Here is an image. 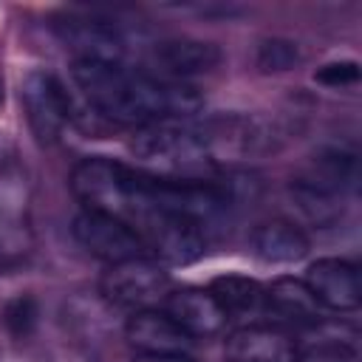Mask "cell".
Instances as JSON below:
<instances>
[{"label":"cell","mask_w":362,"mask_h":362,"mask_svg":"<svg viewBox=\"0 0 362 362\" xmlns=\"http://www.w3.org/2000/svg\"><path fill=\"white\" fill-rule=\"evenodd\" d=\"M136 235L141 238L150 255H156L170 266L192 263L206 252V226L164 209L147 212L136 223Z\"/></svg>","instance_id":"obj_5"},{"label":"cell","mask_w":362,"mask_h":362,"mask_svg":"<svg viewBox=\"0 0 362 362\" xmlns=\"http://www.w3.org/2000/svg\"><path fill=\"white\" fill-rule=\"evenodd\" d=\"M71 189L82 204V209L119 218L133 232H136V223L156 209L153 175L110 158L79 161L71 175Z\"/></svg>","instance_id":"obj_2"},{"label":"cell","mask_w":362,"mask_h":362,"mask_svg":"<svg viewBox=\"0 0 362 362\" xmlns=\"http://www.w3.org/2000/svg\"><path fill=\"white\" fill-rule=\"evenodd\" d=\"M74 238L93 257L107 260V263H119V260L147 255L141 238L124 221L110 218L105 212H93V209H82L74 218Z\"/></svg>","instance_id":"obj_8"},{"label":"cell","mask_w":362,"mask_h":362,"mask_svg":"<svg viewBox=\"0 0 362 362\" xmlns=\"http://www.w3.org/2000/svg\"><path fill=\"white\" fill-rule=\"evenodd\" d=\"M288 192H291V198H294V204H297V209L308 218V221H314V223H331V221H337L339 215H342V204L337 201L339 195H328V192H322V189H317V187H308V184H303V181H291V187H288Z\"/></svg>","instance_id":"obj_20"},{"label":"cell","mask_w":362,"mask_h":362,"mask_svg":"<svg viewBox=\"0 0 362 362\" xmlns=\"http://www.w3.org/2000/svg\"><path fill=\"white\" fill-rule=\"evenodd\" d=\"M255 62L263 74H280V71H288L300 62V45L291 42V40H283V37H272V40H263L257 45V54H255Z\"/></svg>","instance_id":"obj_22"},{"label":"cell","mask_w":362,"mask_h":362,"mask_svg":"<svg viewBox=\"0 0 362 362\" xmlns=\"http://www.w3.org/2000/svg\"><path fill=\"white\" fill-rule=\"evenodd\" d=\"M252 249L263 263H297L308 255V238L291 221H266L252 232Z\"/></svg>","instance_id":"obj_16"},{"label":"cell","mask_w":362,"mask_h":362,"mask_svg":"<svg viewBox=\"0 0 362 362\" xmlns=\"http://www.w3.org/2000/svg\"><path fill=\"white\" fill-rule=\"evenodd\" d=\"M59 40L85 62H122L124 40L122 34L96 17H76L68 14L57 23Z\"/></svg>","instance_id":"obj_9"},{"label":"cell","mask_w":362,"mask_h":362,"mask_svg":"<svg viewBox=\"0 0 362 362\" xmlns=\"http://www.w3.org/2000/svg\"><path fill=\"white\" fill-rule=\"evenodd\" d=\"M229 362H294L297 348L274 325H243L226 339Z\"/></svg>","instance_id":"obj_14"},{"label":"cell","mask_w":362,"mask_h":362,"mask_svg":"<svg viewBox=\"0 0 362 362\" xmlns=\"http://www.w3.org/2000/svg\"><path fill=\"white\" fill-rule=\"evenodd\" d=\"M266 303L263 311L274 314L277 320L288 322V325H300V328H311L322 320V305L317 303V297L311 294V288L305 286V280L297 277H277L269 288H263Z\"/></svg>","instance_id":"obj_15"},{"label":"cell","mask_w":362,"mask_h":362,"mask_svg":"<svg viewBox=\"0 0 362 362\" xmlns=\"http://www.w3.org/2000/svg\"><path fill=\"white\" fill-rule=\"evenodd\" d=\"M195 130L212 164L266 156L277 147V139H280L269 122L249 113H221L195 124Z\"/></svg>","instance_id":"obj_4"},{"label":"cell","mask_w":362,"mask_h":362,"mask_svg":"<svg viewBox=\"0 0 362 362\" xmlns=\"http://www.w3.org/2000/svg\"><path fill=\"white\" fill-rule=\"evenodd\" d=\"M215 303L221 305V311L226 314V320H240V317H255L263 311L266 303V291L257 280L243 277V274H223L215 277L206 288Z\"/></svg>","instance_id":"obj_19"},{"label":"cell","mask_w":362,"mask_h":362,"mask_svg":"<svg viewBox=\"0 0 362 362\" xmlns=\"http://www.w3.org/2000/svg\"><path fill=\"white\" fill-rule=\"evenodd\" d=\"M153 59L164 74L181 82L187 76L212 74L223 62V54L215 42H204L195 37H173V40H161L153 48Z\"/></svg>","instance_id":"obj_12"},{"label":"cell","mask_w":362,"mask_h":362,"mask_svg":"<svg viewBox=\"0 0 362 362\" xmlns=\"http://www.w3.org/2000/svg\"><path fill=\"white\" fill-rule=\"evenodd\" d=\"M74 82L90 107L119 124L184 119L201 107V93L175 79H156L122 62H74Z\"/></svg>","instance_id":"obj_1"},{"label":"cell","mask_w":362,"mask_h":362,"mask_svg":"<svg viewBox=\"0 0 362 362\" xmlns=\"http://www.w3.org/2000/svg\"><path fill=\"white\" fill-rule=\"evenodd\" d=\"M311 342L297 351L294 362H359L356 356V331L342 322L320 320L311 325Z\"/></svg>","instance_id":"obj_17"},{"label":"cell","mask_w":362,"mask_h":362,"mask_svg":"<svg viewBox=\"0 0 362 362\" xmlns=\"http://www.w3.org/2000/svg\"><path fill=\"white\" fill-rule=\"evenodd\" d=\"M23 105L28 116V127L40 144H54L65 124L71 122V96L57 74L31 71L23 79Z\"/></svg>","instance_id":"obj_7"},{"label":"cell","mask_w":362,"mask_h":362,"mask_svg":"<svg viewBox=\"0 0 362 362\" xmlns=\"http://www.w3.org/2000/svg\"><path fill=\"white\" fill-rule=\"evenodd\" d=\"M354 178H356V156L342 147H325L308 161L305 175L297 181L317 187L328 195H339L354 184Z\"/></svg>","instance_id":"obj_18"},{"label":"cell","mask_w":362,"mask_h":362,"mask_svg":"<svg viewBox=\"0 0 362 362\" xmlns=\"http://www.w3.org/2000/svg\"><path fill=\"white\" fill-rule=\"evenodd\" d=\"M305 286L317 297L322 308L331 311H354L362 300L359 272L354 263L342 257H320L305 272Z\"/></svg>","instance_id":"obj_10"},{"label":"cell","mask_w":362,"mask_h":362,"mask_svg":"<svg viewBox=\"0 0 362 362\" xmlns=\"http://www.w3.org/2000/svg\"><path fill=\"white\" fill-rule=\"evenodd\" d=\"M167 317L192 339H206L223 331L226 325V314L221 311V305L215 303V297L206 288H195V286H184L167 294Z\"/></svg>","instance_id":"obj_11"},{"label":"cell","mask_w":362,"mask_h":362,"mask_svg":"<svg viewBox=\"0 0 362 362\" xmlns=\"http://www.w3.org/2000/svg\"><path fill=\"white\" fill-rule=\"evenodd\" d=\"M37 320H40V305L31 294H17L11 297L3 311H0V322L3 328L14 337V339H25L31 337V331L37 328Z\"/></svg>","instance_id":"obj_21"},{"label":"cell","mask_w":362,"mask_h":362,"mask_svg":"<svg viewBox=\"0 0 362 362\" xmlns=\"http://www.w3.org/2000/svg\"><path fill=\"white\" fill-rule=\"evenodd\" d=\"M0 105H3V79H0Z\"/></svg>","instance_id":"obj_25"},{"label":"cell","mask_w":362,"mask_h":362,"mask_svg":"<svg viewBox=\"0 0 362 362\" xmlns=\"http://www.w3.org/2000/svg\"><path fill=\"white\" fill-rule=\"evenodd\" d=\"M99 291L107 303L144 311L170 294V274L147 255L110 263L99 280Z\"/></svg>","instance_id":"obj_6"},{"label":"cell","mask_w":362,"mask_h":362,"mask_svg":"<svg viewBox=\"0 0 362 362\" xmlns=\"http://www.w3.org/2000/svg\"><path fill=\"white\" fill-rule=\"evenodd\" d=\"M124 337L139 354H187L195 342L164 311L153 308L136 311L124 325Z\"/></svg>","instance_id":"obj_13"},{"label":"cell","mask_w":362,"mask_h":362,"mask_svg":"<svg viewBox=\"0 0 362 362\" xmlns=\"http://www.w3.org/2000/svg\"><path fill=\"white\" fill-rule=\"evenodd\" d=\"M133 362H192L187 354H139Z\"/></svg>","instance_id":"obj_24"},{"label":"cell","mask_w":362,"mask_h":362,"mask_svg":"<svg viewBox=\"0 0 362 362\" xmlns=\"http://www.w3.org/2000/svg\"><path fill=\"white\" fill-rule=\"evenodd\" d=\"M141 173L167 181H209L212 158L195 130L181 119H161L139 127L130 141Z\"/></svg>","instance_id":"obj_3"},{"label":"cell","mask_w":362,"mask_h":362,"mask_svg":"<svg viewBox=\"0 0 362 362\" xmlns=\"http://www.w3.org/2000/svg\"><path fill=\"white\" fill-rule=\"evenodd\" d=\"M314 79L320 85H328V88H342V85H354L359 79V65L354 59H342V62H328L322 65Z\"/></svg>","instance_id":"obj_23"}]
</instances>
